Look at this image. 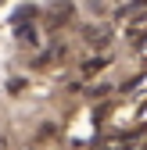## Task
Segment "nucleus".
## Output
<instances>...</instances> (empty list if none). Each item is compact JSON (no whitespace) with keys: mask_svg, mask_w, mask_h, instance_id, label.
Here are the masks:
<instances>
[{"mask_svg":"<svg viewBox=\"0 0 147 150\" xmlns=\"http://www.w3.org/2000/svg\"><path fill=\"white\" fill-rule=\"evenodd\" d=\"M14 36H18V43H40V36H36V25H29V22H22V25H14Z\"/></svg>","mask_w":147,"mask_h":150,"instance_id":"1","label":"nucleus"},{"mask_svg":"<svg viewBox=\"0 0 147 150\" xmlns=\"http://www.w3.org/2000/svg\"><path fill=\"white\" fill-rule=\"evenodd\" d=\"M72 18V4H54V11L47 14V22L50 25H61V22H68Z\"/></svg>","mask_w":147,"mask_h":150,"instance_id":"2","label":"nucleus"},{"mask_svg":"<svg viewBox=\"0 0 147 150\" xmlns=\"http://www.w3.org/2000/svg\"><path fill=\"white\" fill-rule=\"evenodd\" d=\"M104 64H108V57H93V61H90V64L83 68V75H97V71H101Z\"/></svg>","mask_w":147,"mask_h":150,"instance_id":"3","label":"nucleus"}]
</instances>
